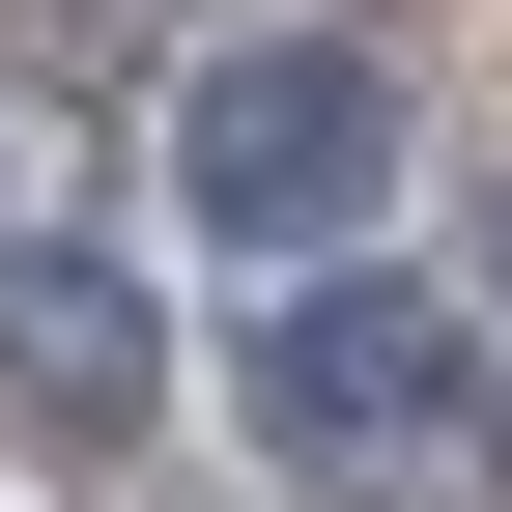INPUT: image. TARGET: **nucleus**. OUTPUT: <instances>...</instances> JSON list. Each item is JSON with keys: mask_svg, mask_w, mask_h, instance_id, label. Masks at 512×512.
I'll list each match as a JSON object with an SVG mask.
<instances>
[{"mask_svg": "<svg viewBox=\"0 0 512 512\" xmlns=\"http://www.w3.org/2000/svg\"><path fill=\"white\" fill-rule=\"evenodd\" d=\"M228 399H256V456H285L313 512H512V342L456 285H370V256H342V285L256 313Z\"/></svg>", "mask_w": 512, "mask_h": 512, "instance_id": "f257e3e1", "label": "nucleus"}, {"mask_svg": "<svg viewBox=\"0 0 512 512\" xmlns=\"http://www.w3.org/2000/svg\"><path fill=\"white\" fill-rule=\"evenodd\" d=\"M399 143H427V114H399V57H370V29H200V57H171V228H200L256 313L370 256Z\"/></svg>", "mask_w": 512, "mask_h": 512, "instance_id": "f03ea898", "label": "nucleus"}, {"mask_svg": "<svg viewBox=\"0 0 512 512\" xmlns=\"http://www.w3.org/2000/svg\"><path fill=\"white\" fill-rule=\"evenodd\" d=\"M143 399H171L143 285H114L86 228H29V256H0V456H57V484H86V456H143Z\"/></svg>", "mask_w": 512, "mask_h": 512, "instance_id": "7ed1b4c3", "label": "nucleus"}, {"mask_svg": "<svg viewBox=\"0 0 512 512\" xmlns=\"http://www.w3.org/2000/svg\"><path fill=\"white\" fill-rule=\"evenodd\" d=\"M0 256H29V228H0Z\"/></svg>", "mask_w": 512, "mask_h": 512, "instance_id": "20e7f679", "label": "nucleus"}]
</instances>
